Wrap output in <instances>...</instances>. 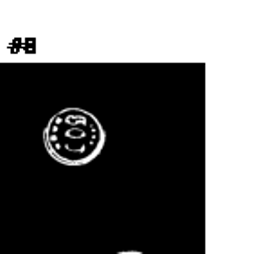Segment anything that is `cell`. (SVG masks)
<instances>
[{"mask_svg":"<svg viewBox=\"0 0 256 254\" xmlns=\"http://www.w3.org/2000/svg\"><path fill=\"white\" fill-rule=\"evenodd\" d=\"M44 144L58 164L87 166L101 155L106 144V132L88 110L64 108L44 128Z\"/></svg>","mask_w":256,"mask_h":254,"instance_id":"obj_1","label":"cell"},{"mask_svg":"<svg viewBox=\"0 0 256 254\" xmlns=\"http://www.w3.org/2000/svg\"><path fill=\"white\" fill-rule=\"evenodd\" d=\"M116 254H146V252H141V250H121V252H116Z\"/></svg>","mask_w":256,"mask_h":254,"instance_id":"obj_2","label":"cell"}]
</instances>
